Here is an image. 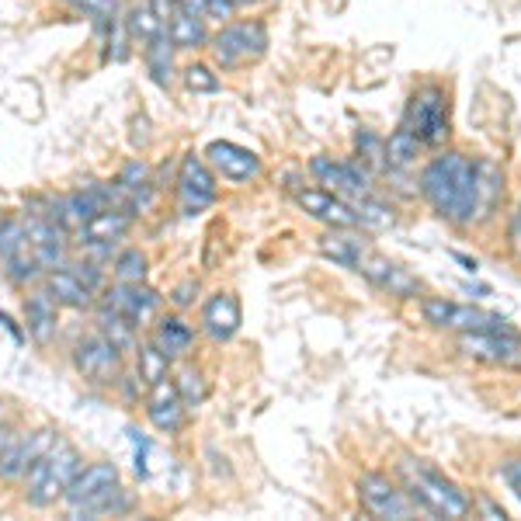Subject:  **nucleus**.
<instances>
[{"label":"nucleus","mask_w":521,"mask_h":521,"mask_svg":"<svg viewBox=\"0 0 521 521\" xmlns=\"http://www.w3.org/2000/svg\"><path fill=\"white\" fill-rule=\"evenodd\" d=\"M421 195L445 223L469 230L480 223V181H476V157L459 150H445L421 171Z\"/></svg>","instance_id":"1"},{"label":"nucleus","mask_w":521,"mask_h":521,"mask_svg":"<svg viewBox=\"0 0 521 521\" xmlns=\"http://www.w3.org/2000/svg\"><path fill=\"white\" fill-rule=\"evenodd\" d=\"M407 497L417 504V511H428L435 518H466L473 511V497L459 487L456 480L442 473L438 466H431L428 459L403 456L396 466Z\"/></svg>","instance_id":"2"},{"label":"nucleus","mask_w":521,"mask_h":521,"mask_svg":"<svg viewBox=\"0 0 521 521\" xmlns=\"http://www.w3.org/2000/svg\"><path fill=\"white\" fill-rule=\"evenodd\" d=\"M84 469L80 462V452L73 449L70 442L56 438L53 449L46 452L32 469L25 473V483H28V504L35 508H49V504L63 501L70 483L77 480V473Z\"/></svg>","instance_id":"3"},{"label":"nucleus","mask_w":521,"mask_h":521,"mask_svg":"<svg viewBox=\"0 0 521 521\" xmlns=\"http://www.w3.org/2000/svg\"><path fill=\"white\" fill-rule=\"evenodd\" d=\"M449 94L445 87L428 84L421 91H414V98L407 101L400 129H407L414 139H421V146H445L449 143Z\"/></svg>","instance_id":"4"},{"label":"nucleus","mask_w":521,"mask_h":521,"mask_svg":"<svg viewBox=\"0 0 521 521\" xmlns=\"http://www.w3.org/2000/svg\"><path fill=\"white\" fill-rule=\"evenodd\" d=\"M421 317L424 324L438 330H456V334H473V330H515L504 313L483 310L469 303H449L438 296H421Z\"/></svg>","instance_id":"5"},{"label":"nucleus","mask_w":521,"mask_h":521,"mask_svg":"<svg viewBox=\"0 0 521 521\" xmlns=\"http://www.w3.org/2000/svg\"><path fill=\"white\" fill-rule=\"evenodd\" d=\"M268 53V28L261 21H240L230 25L212 39V56L223 70H240V66L258 63Z\"/></svg>","instance_id":"6"},{"label":"nucleus","mask_w":521,"mask_h":521,"mask_svg":"<svg viewBox=\"0 0 521 521\" xmlns=\"http://www.w3.org/2000/svg\"><path fill=\"white\" fill-rule=\"evenodd\" d=\"M351 271H358V275L369 278L376 289L390 292V296L396 299H421L424 296V282L417 275H410L403 264L390 261L386 254L372 251V244L362 247V254L355 258V264H351Z\"/></svg>","instance_id":"7"},{"label":"nucleus","mask_w":521,"mask_h":521,"mask_svg":"<svg viewBox=\"0 0 521 521\" xmlns=\"http://www.w3.org/2000/svg\"><path fill=\"white\" fill-rule=\"evenodd\" d=\"M459 351L473 362L494 369H521V334L518 330H473L459 334Z\"/></svg>","instance_id":"8"},{"label":"nucleus","mask_w":521,"mask_h":521,"mask_svg":"<svg viewBox=\"0 0 521 521\" xmlns=\"http://www.w3.org/2000/svg\"><path fill=\"white\" fill-rule=\"evenodd\" d=\"M310 174L317 178L320 188L334 192L344 202H358V198L376 195L372 192V174L365 171L358 160H334V157H313Z\"/></svg>","instance_id":"9"},{"label":"nucleus","mask_w":521,"mask_h":521,"mask_svg":"<svg viewBox=\"0 0 521 521\" xmlns=\"http://www.w3.org/2000/svg\"><path fill=\"white\" fill-rule=\"evenodd\" d=\"M358 497H362V508L369 511L372 518H414L417 504L407 497V490H400L390 476L383 473H365L358 480Z\"/></svg>","instance_id":"10"},{"label":"nucleus","mask_w":521,"mask_h":521,"mask_svg":"<svg viewBox=\"0 0 521 521\" xmlns=\"http://www.w3.org/2000/svg\"><path fill=\"white\" fill-rule=\"evenodd\" d=\"M73 365H77V372L87 379V383L108 386V383H119L122 379V351L101 334H91L77 344Z\"/></svg>","instance_id":"11"},{"label":"nucleus","mask_w":521,"mask_h":521,"mask_svg":"<svg viewBox=\"0 0 521 521\" xmlns=\"http://www.w3.org/2000/svg\"><path fill=\"white\" fill-rule=\"evenodd\" d=\"M105 306L115 310L119 317H126L132 327H146L157 320L160 313V296L143 282H115L112 289L105 292Z\"/></svg>","instance_id":"12"},{"label":"nucleus","mask_w":521,"mask_h":521,"mask_svg":"<svg viewBox=\"0 0 521 521\" xmlns=\"http://www.w3.org/2000/svg\"><path fill=\"white\" fill-rule=\"evenodd\" d=\"M178 195H181V212H185V216H202L209 205H216V178H212L209 164H205L198 153H188V157L181 160Z\"/></svg>","instance_id":"13"},{"label":"nucleus","mask_w":521,"mask_h":521,"mask_svg":"<svg viewBox=\"0 0 521 521\" xmlns=\"http://www.w3.org/2000/svg\"><path fill=\"white\" fill-rule=\"evenodd\" d=\"M56 442L53 428H39L32 435H11V442L0 452V480H21Z\"/></svg>","instance_id":"14"},{"label":"nucleus","mask_w":521,"mask_h":521,"mask_svg":"<svg viewBox=\"0 0 521 521\" xmlns=\"http://www.w3.org/2000/svg\"><path fill=\"white\" fill-rule=\"evenodd\" d=\"M205 160H209L212 171H219L226 181H237V185H244V181H254L261 174V157L251 150H244V146L230 143V139H216V143L205 146Z\"/></svg>","instance_id":"15"},{"label":"nucleus","mask_w":521,"mask_h":521,"mask_svg":"<svg viewBox=\"0 0 521 521\" xmlns=\"http://www.w3.org/2000/svg\"><path fill=\"white\" fill-rule=\"evenodd\" d=\"M296 202L303 205L313 219L327 223L330 230H355L358 226V216L355 209H351V202L337 198L334 192H327V188H296Z\"/></svg>","instance_id":"16"},{"label":"nucleus","mask_w":521,"mask_h":521,"mask_svg":"<svg viewBox=\"0 0 521 521\" xmlns=\"http://www.w3.org/2000/svg\"><path fill=\"white\" fill-rule=\"evenodd\" d=\"M115 483H119V469H115L112 462H94V466L80 469L77 480L70 483V490H66L63 501L70 504V511L77 515V511H84L87 504H94L98 497H105Z\"/></svg>","instance_id":"17"},{"label":"nucleus","mask_w":521,"mask_h":521,"mask_svg":"<svg viewBox=\"0 0 521 521\" xmlns=\"http://www.w3.org/2000/svg\"><path fill=\"white\" fill-rule=\"evenodd\" d=\"M185 400H181L178 386L171 379H160V383L150 386V400H146V417L157 431L164 435H174V431L185 428Z\"/></svg>","instance_id":"18"},{"label":"nucleus","mask_w":521,"mask_h":521,"mask_svg":"<svg viewBox=\"0 0 521 521\" xmlns=\"http://www.w3.org/2000/svg\"><path fill=\"white\" fill-rule=\"evenodd\" d=\"M240 324H244V310H240V299L233 292H216L202 306V330L212 341H230Z\"/></svg>","instance_id":"19"},{"label":"nucleus","mask_w":521,"mask_h":521,"mask_svg":"<svg viewBox=\"0 0 521 521\" xmlns=\"http://www.w3.org/2000/svg\"><path fill=\"white\" fill-rule=\"evenodd\" d=\"M56 310H60V303L49 296V289H35L25 299V324L35 344H49L56 337Z\"/></svg>","instance_id":"20"},{"label":"nucleus","mask_w":521,"mask_h":521,"mask_svg":"<svg viewBox=\"0 0 521 521\" xmlns=\"http://www.w3.org/2000/svg\"><path fill=\"white\" fill-rule=\"evenodd\" d=\"M132 226V212L126 209H101L94 212L91 219H87L84 226H80V237H84V244H115V240H122L129 233Z\"/></svg>","instance_id":"21"},{"label":"nucleus","mask_w":521,"mask_h":521,"mask_svg":"<svg viewBox=\"0 0 521 521\" xmlns=\"http://www.w3.org/2000/svg\"><path fill=\"white\" fill-rule=\"evenodd\" d=\"M46 289H49V296L56 299L60 306H70V310H91V303H94V292L87 289L84 282H80L77 275H73L70 268H53V271H46Z\"/></svg>","instance_id":"22"},{"label":"nucleus","mask_w":521,"mask_h":521,"mask_svg":"<svg viewBox=\"0 0 521 521\" xmlns=\"http://www.w3.org/2000/svg\"><path fill=\"white\" fill-rule=\"evenodd\" d=\"M153 344L164 351L171 362L185 358L195 344V327L188 324L185 317H160L157 327H153Z\"/></svg>","instance_id":"23"},{"label":"nucleus","mask_w":521,"mask_h":521,"mask_svg":"<svg viewBox=\"0 0 521 521\" xmlns=\"http://www.w3.org/2000/svg\"><path fill=\"white\" fill-rule=\"evenodd\" d=\"M94 212H101V205L98 198L91 195V188H84V192H73L56 202V223H60L66 233H77Z\"/></svg>","instance_id":"24"},{"label":"nucleus","mask_w":521,"mask_h":521,"mask_svg":"<svg viewBox=\"0 0 521 521\" xmlns=\"http://www.w3.org/2000/svg\"><path fill=\"white\" fill-rule=\"evenodd\" d=\"M476 181H480V223L494 216L497 202H504V174L494 160L476 157Z\"/></svg>","instance_id":"25"},{"label":"nucleus","mask_w":521,"mask_h":521,"mask_svg":"<svg viewBox=\"0 0 521 521\" xmlns=\"http://www.w3.org/2000/svg\"><path fill=\"white\" fill-rule=\"evenodd\" d=\"M365 244H369V240L358 237V233H351V230H330L327 237H320V254L330 258L334 264H344V268H351L358 254H362Z\"/></svg>","instance_id":"26"},{"label":"nucleus","mask_w":521,"mask_h":521,"mask_svg":"<svg viewBox=\"0 0 521 521\" xmlns=\"http://www.w3.org/2000/svg\"><path fill=\"white\" fill-rule=\"evenodd\" d=\"M167 39H171L174 49H202L205 42H209V32H205V18H192V14H185V11L171 14Z\"/></svg>","instance_id":"27"},{"label":"nucleus","mask_w":521,"mask_h":521,"mask_svg":"<svg viewBox=\"0 0 521 521\" xmlns=\"http://www.w3.org/2000/svg\"><path fill=\"white\" fill-rule=\"evenodd\" d=\"M98 334L108 337V341H112L122 355L136 351V344H139L136 341V327H132L126 317H119L115 310H108V306H101V313H98Z\"/></svg>","instance_id":"28"},{"label":"nucleus","mask_w":521,"mask_h":521,"mask_svg":"<svg viewBox=\"0 0 521 521\" xmlns=\"http://www.w3.org/2000/svg\"><path fill=\"white\" fill-rule=\"evenodd\" d=\"M421 139H414L407 129H396L390 139H386V164H390V174L393 171H407V167L417 164L421 157Z\"/></svg>","instance_id":"29"},{"label":"nucleus","mask_w":521,"mask_h":521,"mask_svg":"<svg viewBox=\"0 0 521 521\" xmlns=\"http://www.w3.org/2000/svg\"><path fill=\"white\" fill-rule=\"evenodd\" d=\"M136 379H143V386H153L160 383V379L171 376V358L164 355V351L157 348V344H136Z\"/></svg>","instance_id":"30"},{"label":"nucleus","mask_w":521,"mask_h":521,"mask_svg":"<svg viewBox=\"0 0 521 521\" xmlns=\"http://www.w3.org/2000/svg\"><path fill=\"white\" fill-rule=\"evenodd\" d=\"M171 39H167V32H160L153 42H146V66H150V77L157 80L160 87H171L174 80V60H171Z\"/></svg>","instance_id":"31"},{"label":"nucleus","mask_w":521,"mask_h":521,"mask_svg":"<svg viewBox=\"0 0 521 521\" xmlns=\"http://www.w3.org/2000/svg\"><path fill=\"white\" fill-rule=\"evenodd\" d=\"M358 146V164L365 167L369 174H390V164H386V139L372 136L369 129H362L355 136Z\"/></svg>","instance_id":"32"},{"label":"nucleus","mask_w":521,"mask_h":521,"mask_svg":"<svg viewBox=\"0 0 521 521\" xmlns=\"http://www.w3.org/2000/svg\"><path fill=\"white\" fill-rule=\"evenodd\" d=\"M351 209H355V216H358V226H365V230H390L396 219L390 205L379 202L376 195L358 198V202H351Z\"/></svg>","instance_id":"33"},{"label":"nucleus","mask_w":521,"mask_h":521,"mask_svg":"<svg viewBox=\"0 0 521 521\" xmlns=\"http://www.w3.org/2000/svg\"><path fill=\"white\" fill-rule=\"evenodd\" d=\"M126 32H129V39L153 42L160 32H164V21H160L157 14H153V7L146 4V7H136V11L126 18Z\"/></svg>","instance_id":"34"},{"label":"nucleus","mask_w":521,"mask_h":521,"mask_svg":"<svg viewBox=\"0 0 521 521\" xmlns=\"http://www.w3.org/2000/svg\"><path fill=\"white\" fill-rule=\"evenodd\" d=\"M4 264H7V275H11V282H18V285H28V282H35V278L46 275V268L35 261L32 244H28L25 251L14 254V258H7Z\"/></svg>","instance_id":"35"},{"label":"nucleus","mask_w":521,"mask_h":521,"mask_svg":"<svg viewBox=\"0 0 521 521\" xmlns=\"http://www.w3.org/2000/svg\"><path fill=\"white\" fill-rule=\"evenodd\" d=\"M115 282H146V254L129 247L115 258Z\"/></svg>","instance_id":"36"},{"label":"nucleus","mask_w":521,"mask_h":521,"mask_svg":"<svg viewBox=\"0 0 521 521\" xmlns=\"http://www.w3.org/2000/svg\"><path fill=\"white\" fill-rule=\"evenodd\" d=\"M174 386H178L185 407H198V403H205V396H209V383H205V376L198 369H185Z\"/></svg>","instance_id":"37"},{"label":"nucleus","mask_w":521,"mask_h":521,"mask_svg":"<svg viewBox=\"0 0 521 521\" xmlns=\"http://www.w3.org/2000/svg\"><path fill=\"white\" fill-rule=\"evenodd\" d=\"M28 247V233H25V223H18V219H7V223H0V258H14L18 251H25Z\"/></svg>","instance_id":"38"},{"label":"nucleus","mask_w":521,"mask_h":521,"mask_svg":"<svg viewBox=\"0 0 521 521\" xmlns=\"http://www.w3.org/2000/svg\"><path fill=\"white\" fill-rule=\"evenodd\" d=\"M185 87H188L192 94H212V91H219V77L209 70V66L192 63V66L185 70Z\"/></svg>","instance_id":"39"},{"label":"nucleus","mask_w":521,"mask_h":521,"mask_svg":"<svg viewBox=\"0 0 521 521\" xmlns=\"http://www.w3.org/2000/svg\"><path fill=\"white\" fill-rule=\"evenodd\" d=\"M66 4L77 7V11H84V14H91V18H98V21L115 18V0H66Z\"/></svg>","instance_id":"40"},{"label":"nucleus","mask_w":521,"mask_h":521,"mask_svg":"<svg viewBox=\"0 0 521 521\" xmlns=\"http://www.w3.org/2000/svg\"><path fill=\"white\" fill-rule=\"evenodd\" d=\"M66 268H70L73 275H77L80 282H84L91 292H98V289H101V268H98V264H94L91 258H84V261H73V264H66Z\"/></svg>","instance_id":"41"},{"label":"nucleus","mask_w":521,"mask_h":521,"mask_svg":"<svg viewBox=\"0 0 521 521\" xmlns=\"http://www.w3.org/2000/svg\"><path fill=\"white\" fill-rule=\"evenodd\" d=\"M129 438H132V445H136V462H132V469H136L139 480H146V476H150V469H146V452H150V442H146L136 428H129Z\"/></svg>","instance_id":"42"},{"label":"nucleus","mask_w":521,"mask_h":521,"mask_svg":"<svg viewBox=\"0 0 521 521\" xmlns=\"http://www.w3.org/2000/svg\"><path fill=\"white\" fill-rule=\"evenodd\" d=\"M195 296H198V282L195 278H188V282H181L178 289L171 292V303L178 306V310H188V306L195 303Z\"/></svg>","instance_id":"43"},{"label":"nucleus","mask_w":521,"mask_h":521,"mask_svg":"<svg viewBox=\"0 0 521 521\" xmlns=\"http://www.w3.org/2000/svg\"><path fill=\"white\" fill-rule=\"evenodd\" d=\"M501 476H504V483L511 487V494H515L518 501H521V456L504 462V466H501Z\"/></svg>","instance_id":"44"},{"label":"nucleus","mask_w":521,"mask_h":521,"mask_svg":"<svg viewBox=\"0 0 521 521\" xmlns=\"http://www.w3.org/2000/svg\"><path fill=\"white\" fill-rule=\"evenodd\" d=\"M205 11H209V18L226 21V18H233L237 4H233V0H205Z\"/></svg>","instance_id":"45"},{"label":"nucleus","mask_w":521,"mask_h":521,"mask_svg":"<svg viewBox=\"0 0 521 521\" xmlns=\"http://www.w3.org/2000/svg\"><path fill=\"white\" fill-rule=\"evenodd\" d=\"M150 7H153V14H157V18L167 25V18H171V14H174V7H178V0H150Z\"/></svg>","instance_id":"46"},{"label":"nucleus","mask_w":521,"mask_h":521,"mask_svg":"<svg viewBox=\"0 0 521 521\" xmlns=\"http://www.w3.org/2000/svg\"><path fill=\"white\" fill-rule=\"evenodd\" d=\"M178 7L185 14H192V18H209V11H205V0H178Z\"/></svg>","instance_id":"47"},{"label":"nucleus","mask_w":521,"mask_h":521,"mask_svg":"<svg viewBox=\"0 0 521 521\" xmlns=\"http://www.w3.org/2000/svg\"><path fill=\"white\" fill-rule=\"evenodd\" d=\"M480 508H483V515H487L490 521H504V518H508V515H504L501 504H494L490 497H480Z\"/></svg>","instance_id":"48"},{"label":"nucleus","mask_w":521,"mask_h":521,"mask_svg":"<svg viewBox=\"0 0 521 521\" xmlns=\"http://www.w3.org/2000/svg\"><path fill=\"white\" fill-rule=\"evenodd\" d=\"M0 324H4L7 330H11V337H14V341H25V334H21V330H18V327H14V320H11V317H7V313H0Z\"/></svg>","instance_id":"49"},{"label":"nucleus","mask_w":521,"mask_h":521,"mask_svg":"<svg viewBox=\"0 0 521 521\" xmlns=\"http://www.w3.org/2000/svg\"><path fill=\"white\" fill-rule=\"evenodd\" d=\"M452 258H456L466 271H473V275H476V271H480V264H476V258H466V254H452Z\"/></svg>","instance_id":"50"},{"label":"nucleus","mask_w":521,"mask_h":521,"mask_svg":"<svg viewBox=\"0 0 521 521\" xmlns=\"http://www.w3.org/2000/svg\"><path fill=\"white\" fill-rule=\"evenodd\" d=\"M511 237L521 240V205H518V212L511 216Z\"/></svg>","instance_id":"51"},{"label":"nucleus","mask_w":521,"mask_h":521,"mask_svg":"<svg viewBox=\"0 0 521 521\" xmlns=\"http://www.w3.org/2000/svg\"><path fill=\"white\" fill-rule=\"evenodd\" d=\"M237 7H251V4H258V0H233Z\"/></svg>","instance_id":"52"}]
</instances>
